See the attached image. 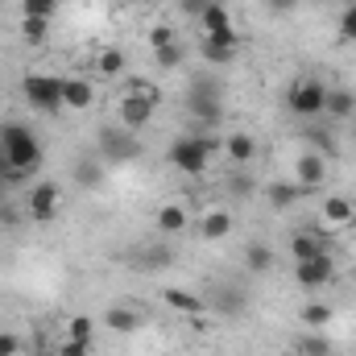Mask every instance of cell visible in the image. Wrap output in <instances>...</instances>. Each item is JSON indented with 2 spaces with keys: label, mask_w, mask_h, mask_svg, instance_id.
I'll list each match as a JSON object with an SVG mask.
<instances>
[{
  "label": "cell",
  "mask_w": 356,
  "mask_h": 356,
  "mask_svg": "<svg viewBox=\"0 0 356 356\" xmlns=\"http://www.w3.org/2000/svg\"><path fill=\"white\" fill-rule=\"evenodd\" d=\"M42 166V141L29 124L4 120L0 124V178L4 186H25Z\"/></svg>",
  "instance_id": "cell-1"
},
{
  "label": "cell",
  "mask_w": 356,
  "mask_h": 356,
  "mask_svg": "<svg viewBox=\"0 0 356 356\" xmlns=\"http://www.w3.org/2000/svg\"><path fill=\"white\" fill-rule=\"evenodd\" d=\"M216 149H224V141L220 137H211V133H186V137H175V145H170V166L182 170V175H203L207 166H211V154Z\"/></svg>",
  "instance_id": "cell-2"
},
{
  "label": "cell",
  "mask_w": 356,
  "mask_h": 356,
  "mask_svg": "<svg viewBox=\"0 0 356 356\" xmlns=\"http://www.w3.org/2000/svg\"><path fill=\"white\" fill-rule=\"evenodd\" d=\"M158 88L154 83H129V91L116 99V124H124V129H133V133H141L149 120H154V112H158Z\"/></svg>",
  "instance_id": "cell-3"
},
{
  "label": "cell",
  "mask_w": 356,
  "mask_h": 356,
  "mask_svg": "<svg viewBox=\"0 0 356 356\" xmlns=\"http://www.w3.org/2000/svg\"><path fill=\"white\" fill-rule=\"evenodd\" d=\"M21 95L33 112H46V116H63V79L58 75H46V71H29L21 79Z\"/></svg>",
  "instance_id": "cell-4"
},
{
  "label": "cell",
  "mask_w": 356,
  "mask_h": 356,
  "mask_svg": "<svg viewBox=\"0 0 356 356\" xmlns=\"http://www.w3.org/2000/svg\"><path fill=\"white\" fill-rule=\"evenodd\" d=\"M286 108L298 116V120H319L323 108H327V83L315 79V75H302L294 79L290 91H286Z\"/></svg>",
  "instance_id": "cell-5"
},
{
  "label": "cell",
  "mask_w": 356,
  "mask_h": 356,
  "mask_svg": "<svg viewBox=\"0 0 356 356\" xmlns=\"http://www.w3.org/2000/svg\"><path fill=\"white\" fill-rule=\"evenodd\" d=\"M99 158L108 162V166H120V162H133L137 154H141V145H137V133L133 129H124V124H116V129H99Z\"/></svg>",
  "instance_id": "cell-6"
},
{
  "label": "cell",
  "mask_w": 356,
  "mask_h": 356,
  "mask_svg": "<svg viewBox=\"0 0 356 356\" xmlns=\"http://www.w3.org/2000/svg\"><path fill=\"white\" fill-rule=\"evenodd\" d=\"M58 207H63V191H58V182H50V178H38V182L29 186V199H25V211H29V220H38V224H50V220L58 216Z\"/></svg>",
  "instance_id": "cell-7"
},
{
  "label": "cell",
  "mask_w": 356,
  "mask_h": 356,
  "mask_svg": "<svg viewBox=\"0 0 356 356\" xmlns=\"http://www.w3.org/2000/svg\"><path fill=\"white\" fill-rule=\"evenodd\" d=\"M186 108H191V116H195V120H203V124H216V120L224 116L220 88H216L211 79H195V83H191V95H186Z\"/></svg>",
  "instance_id": "cell-8"
},
{
  "label": "cell",
  "mask_w": 356,
  "mask_h": 356,
  "mask_svg": "<svg viewBox=\"0 0 356 356\" xmlns=\"http://www.w3.org/2000/svg\"><path fill=\"white\" fill-rule=\"evenodd\" d=\"M332 175V162L323 158V154H315V149H302L298 158H294V182L302 186V191H315V186H323Z\"/></svg>",
  "instance_id": "cell-9"
},
{
  "label": "cell",
  "mask_w": 356,
  "mask_h": 356,
  "mask_svg": "<svg viewBox=\"0 0 356 356\" xmlns=\"http://www.w3.org/2000/svg\"><path fill=\"white\" fill-rule=\"evenodd\" d=\"M332 277H336V261H332V253H323V257H307V261H294V282H298L302 290H323Z\"/></svg>",
  "instance_id": "cell-10"
},
{
  "label": "cell",
  "mask_w": 356,
  "mask_h": 356,
  "mask_svg": "<svg viewBox=\"0 0 356 356\" xmlns=\"http://www.w3.org/2000/svg\"><path fill=\"white\" fill-rule=\"evenodd\" d=\"M203 58L211 63V67H224V63H232L236 54H241V33L236 29H224V33H203Z\"/></svg>",
  "instance_id": "cell-11"
},
{
  "label": "cell",
  "mask_w": 356,
  "mask_h": 356,
  "mask_svg": "<svg viewBox=\"0 0 356 356\" xmlns=\"http://www.w3.org/2000/svg\"><path fill=\"white\" fill-rule=\"evenodd\" d=\"M216 315H224V319H232V315H241L245 307H249V294H245V286H232V282H220L216 290H211V302H207Z\"/></svg>",
  "instance_id": "cell-12"
},
{
  "label": "cell",
  "mask_w": 356,
  "mask_h": 356,
  "mask_svg": "<svg viewBox=\"0 0 356 356\" xmlns=\"http://www.w3.org/2000/svg\"><path fill=\"white\" fill-rule=\"evenodd\" d=\"M319 220H323V228H348L356 220V203L348 199V195H327L323 199V207H319Z\"/></svg>",
  "instance_id": "cell-13"
},
{
  "label": "cell",
  "mask_w": 356,
  "mask_h": 356,
  "mask_svg": "<svg viewBox=\"0 0 356 356\" xmlns=\"http://www.w3.org/2000/svg\"><path fill=\"white\" fill-rule=\"evenodd\" d=\"M91 104H95V83L91 79H79V75L63 79V108L67 112H88Z\"/></svg>",
  "instance_id": "cell-14"
},
{
  "label": "cell",
  "mask_w": 356,
  "mask_h": 356,
  "mask_svg": "<svg viewBox=\"0 0 356 356\" xmlns=\"http://www.w3.org/2000/svg\"><path fill=\"white\" fill-rule=\"evenodd\" d=\"M199 236H203L207 245H220V241H228V236H232V216H228L224 207H211V211H203V220H199Z\"/></svg>",
  "instance_id": "cell-15"
},
{
  "label": "cell",
  "mask_w": 356,
  "mask_h": 356,
  "mask_svg": "<svg viewBox=\"0 0 356 356\" xmlns=\"http://www.w3.org/2000/svg\"><path fill=\"white\" fill-rule=\"evenodd\" d=\"M154 224H158L162 236H182V232L191 228V211H186L182 203H162L158 216H154Z\"/></svg>",
  "instance_id": "cell-16"
},
{
  "label": "cell",
  "mask_w": 356,
  "mask_h": 356,
  "mask_svg": "<svg viewBox=\"0 0 356 356\" xmlns=\"http://www.w3.org/2000/svg\"><path fill=\"white\" fill-rule=\"evenodd\" d=\"M71 175H75V182H79L83 191H99V186H104V178H108V162H104L99 154H88V158H79V162H75V170H71Z\"/></svg>",
  "instance_id": "cell-17"
},
{
  "label": "cell",
  "mask_w": 356,
  "mask_h": 356,
  "mask_svg": "<svg viewBox=\"0 0 356 356\" xmlns=\"http://www.w3.org/2000/svg\"><path fill=\"white\" fill-rule=\"evenodd\" d=\"M224 154H228L232 166H249L257 158V137L253 133H228L224 137Z\"/></svg>",
  "instance_id": "cell-18"
},
{
  "label": "cell",
  "mask_w": 356,
  "mask_h": 356,
  "mask_svg": "<svg viewBox=\"0 0 356 356\" xmlns=\"http://www.w3.org/2000/svg\"><path fill=\"white\" fill-rule=\"evenodd\" d=\"M290 253H294V261L323 257V253H332V241L319 236V232H294V236H290Z\"/></svg>",
  "instance_id": "cell-19"
},
{
  "label": "cell",
  "mask_w": 356,
  "mask_h": 356,
  "mask_svg": "<svg viewBox=\"0 0 356 356\" xmlns=\"http://www.w3.org/2000/svg\"><path fill=\"white\" fill-rule=\"evenodd\" d=\"M104 323H108V332H116V336H133V332L141 327V311H133L129 302H116V307L104 311Z\"/></svg>",
  "instance_id": "cell-20"
},
{
  "label": "cell",
  "mask_w": 356,
  "mask_h": 356,
  "mask_svg": "<svg viewBox=\"0 0 356 356\" xmlns=\"http://www.w3.org/2000/svg\"><path fill=\"white\" fill-rule=\"evenodd\" d=\"M162 298H166V307L178 311V315H203V311H207V298H203V294H191V290H182V286H166Z\"/></svg>",
  "instance_id": "cell-21"
},
{
  "label": "cell",
  "mask_w": 356,
  "mask_h": 356,
  "mask_svg": "<svg viewBox=\"0 0 356 356\" xmlns=\"http://www.w3.org/2000/svg\"><path fill=\"white\" fill-rule=\"evenodd\" d=\"M323 116L332 120H353L356 116V91L353 88H327V108Z\"/></svg>",
  "instance_id": "cell-22"
},
{
  "label": "cell",
  "mask_w": 356,
  "mask_h": 356,
  "mask_svg": "<svg viewBox=\"0 0 356 356\" xmlns=\"http://www.w3.org/2000/svg\"><path fill=\"white\" fill-rule=\"evenodd\" d=\"M124 67H129V58H124L120 46H108V50H99V58H95V75H99V79H120Z\"/></svg>",
  "instance_id": "cell-23"
},
{
  "label": "cell",
  "mask_w": 356,
  "mask_h": 356,
  "mask_svg": "<svg viewBox=\"0 0 356 356\" xmlns=\"http://www.w3.org/2000/svg\"><path fill=\"white\" fill-rule=\"evenodd\" d=\"M199 25H203V33H224V29H232V13H228V4H224V0H211V4L203 8Z\"/></svg>",
  "instance_id": "cell-24"
},
{
  "label": "cell",
  "mask_w": 356,
  "mask_h": 356,
  "mask_svg": "<svg viewBox=\"0 0 356 356\" xmlns=\"http://www.w3.org/2000/svg\"><path fill=\"white\" fill-rule=\"evenodd\" d=\"M266 195H269V203H273L277 211H290V207H294V203H298V199H302L307 191H302L298 182H269Z\"/></svg>",
  "instance_id": "cell-25"
},
{
  "label": "cell",
  "mask_w": 356,
  "mask_h": 356,
  "mask_svg": "<svg viewBox=\"0 0 356 356\" xmlns=\"http://www.w3.org/2000/svg\"><path fill=\"white\" fill-rule=\"evenodd\" d=\"M245 269L249 273H269L273 269V249H269L266 241H249L245 245Z\"/></svg>",
  "instance_id": "cell-26"
},
{
  "label": "cell",
  "mask_w": 356,
  "mask_h": 356,
  "mask_svg": "<svg viewBox=\"0 0 356 356\" xmlns=\"http://www.w3.org/2000/svg\"><path fill=\"white\" fill-rule=\"evenodd\" d=\"M58 13V0H21V21H50Z\"/></svg>",
  "instance_id": "cell-27"
},
{
  "label": "cell",
  "mask_w": 356,
  "mask_h": 356,
  "mask_svg": "<svg viewBox=\"0 0 356 356\" xmlns=\"http://www.w3.org/2000/svg\"><path fill=\"white\" fill-rule=\"evenodd\" d=\"M175 261V249L170 245H145V253H141V266L145 269H166Z\"/></svg>",
  "instance_id": "cell-28"
},
{
  "label": "cell",
  "mask_w": 356,
  "mask_h": 356,
  "mask_svg": "<svg viewBox=\"0 0 356 356\" xmlns=\"http://www.w3.org/2000/svg\"><path fill=\"white\" fill-rule=\"evenodd\" d=\"M298 356H332V340L319 336V332H307L298 340Z\"/></svg>",
  "instance_id": "cell-29"
},
{
  "label": "cell",
  "mask_w": 356,
  "mask_h": 356,
  "mask_svg": "<svg viewBox=\"0 0 356 356\" xmlns=\"http://www.w3.org/2000/svg\"><path fill=\"white\" fill-rule=\"evenodd\" d=\"M298 319H302V327H323V323L332 319V307H327V302H307V307L298 311Z\"/></svg>",
  "instance_id": "cell-30"
},
{
  "label": "cell",
  "mask_w": 356,
  "mask_h": 356,
  "mask_svg": "<svg viewBox=\"0 0 356 356\" xmlns=\"http://www.w3.org/2000/svg\"><path fill=\"white\" fill-rule=\"evenodd\" d=\"M21 38H25L29 46H42V42L50 38V21H21Z\"/></svg>",
  "instance_id": "cell-31"
},
{
  "label": "cell",
  "mask_w": 356,
  "mask_h": 356,
  "mask_svg": "<svg viewBox=\"0 0 356 356\" xmlns=\"http://www.w3.org/2000/svg\"><path fill=\"white\" fill-rule=\"evenodd\" d=\"M307 141H311V149H315V154H323V158H332V154H336V137H332L327 129H311V133H307Z\"/></svg>",
  "instance_id": "cell-32"
},
{
  "label": "cell",
  "mask_w": 356,
  "mask_h": 356,
  "mask_svg": "<svg viewBox=\"0 0 356 356\" xmlns=\"http://www.w3.org/2000/svg\"><path fill=\"white\" fill-rule=\"evenodd\" d=\"M67 336H71V340H79V344H91L95 323H91L88 315H75V319H71V327H67Z\"/></svg>",
  "instance_id": "cell-33"
},
{
  "label": "cell",
  "mask_w": 356,
  "mask_h": 356,
  "mask_svg": "<svg viewBox=\"0 0 356 356\" xmlns=\"http://www.w3.org/2000/svg\"><path fill=\"white\" fill-rule=\"evenodd\" d=\"M228 191H232V195H253V178H249L245 166H236V170L228 175Z\"/></svg>",
  "instance_id": "cell-34"
},
{
  "label": "cell",
  "mask_w": 356,
  "mask_h": 356,
  "mask_svg": "<svg viewBox=\"0 0 356 356\" xmlns=\"http://www.w3.org/2000/svg\"><path fill=\"white\" fill-rule=\"evenodd\" d=\"M154 58H158V67H166V71H175L178 63H182V46L170 42V46H162V50H154Z\"/></svg>",
  "instance_id": "cell-35"
},
{
  "label": "cell",
  "mask_w": 356,
  "mask_h": 356,
  "mask_svg": "<svg viewBox=\"0 0 356 356\" xmlns=\"http://www.w3.org/2000/svg\"><path fill=\"white\" fill-rule=\"evenodd\" d=\"M0 356H25V340L17 332H0Z\"/></svg>",
  "instance_id": "cell-36"
},
{
  "label": "cell",
  "mask_w": 356,
  "mask_h": 356,
  "mask_svg": "<svg viewBox=\"0 0 356 356\" xmlns=\"http://www.w3.org/2000/svg\"><path fill=\"white\" fill-rule=\"evenodd\" d=\"M340 38H344V42H356V0L340 13Z\"/></svg>",
  "instance_id": "cell-37"
},
{
  "label": "cell",
  "mask_w": 356,
  "mask_h": 356,
  "mask_svg": "<svg viewBox=\"0 0 356 356\" xmlns=\"http://www.w3.org/2000/svg\"><path fill=\"white\" fill-rule=\"evenodd\" d=\"M145 42H149V50H162V46H170V42H175V29H170V25H154Z\"/></svg>",
  "instance_id": "cell-38"
},
{
  "label": "cell",
  "mask_w": 356,
  "mask_h": 356,
  "mask_svg": "<svg viewBox=\"0 0 356 356\" xmlns=\"http://www.w3.org/2000/svg\"><path fill=\"white\" fill-rule=\"evenodd\" d=\"M207 4H211V0H178V13H182V17H191V21H199Z\"/></svg>",
  "instance_id": "cell-39"
},
{
  "label": "cell",
  "mask_w": 356,
  "mask_h": 356,
  "mask_svg": "<svg viewBox=\"0 0 356 356\" xmlns=\"http://www.w3.org/2000/svg\"><path fill=\"white\" fill-rule=\"evenodd\" d=\"M91 353V344H79V340H63V348H58V356H88Z\"/></svg>",
  "instance_id": "cell-40"
},
{
  "label": "cell",
  "mask_w": 356,
  "mask_h": 356,
  "mask_svg": "<svg viewBox=\"0 0 356 356\" xmlns=\"http://www.w3.org/2000/svg\"><path fill=\"white\" fill-rule=\"evenodd\" d=\"M269 8H273V13H282V17H290V13L298 8V0H269Z\"/></svg>",
  "instance_id": "cell-41"
},
{
  "label": "cell",
  "mask_w": 356,
  "mask_h": 356,
  "mask_svg": "<svg viewBox=\"0 0 356 356\" xmlns=\"http://www.w3.org/2000/svg\"><path fill=\"white\" fill-rule=\"evenodd\" d=\"M0 224H17V211L8 203H0Z\"/></svg>",
  "instance_id": "cell-42"
},
{
  "label": "cell",
  "mask_w": 356,
  "mask_h": 356,
  "mask_svg": "<svg viewBox=\"0 0 356 356\" xmlns=\"http://www.w3.org/2000/svg\"><path fill=\"white\" fill-rule=\"evenodd\" d=\"M4 191H8V186H4V178H0V203H4Z\"/></svg>",
  "instance_id": "cell-43"
},
{
  "label": "cell",
  "mask_w": 356,
  "mask_h": 356,
  "mask_svg": "<svg viewBox=\"0 0 356 356\" xmlns=\"http://www.w3.org/2000/svg\"><path fill=\"white\" fill-rule=\"evenodd\" d=\"M29 356H50V353H46V348H38V353H29Z\"/></svg>",
  "instance_id": "cell-44"
},
{
  "label": "cell",
  "mask_w": 356,
  "mask_h": 356,
  "mask_svg": "<svg viewBox=\"0 0 356 356\" xmlns=\"http://www.w3.org/2000/svg\"><path fill=\"white\" fill-rule=\"evenodd\" d=\"M353 145H356V116H353Z\"/></svg>",
  "instance_id": "cell-45"
}]
</instances>
